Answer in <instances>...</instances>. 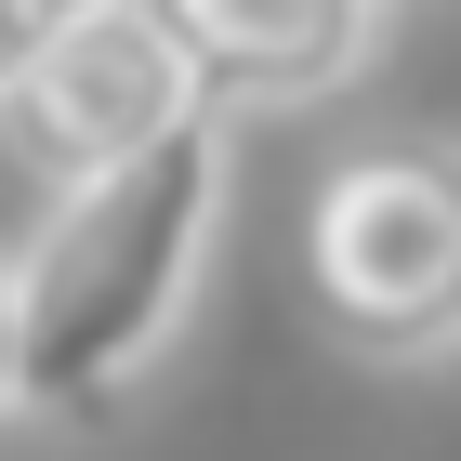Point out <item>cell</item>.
<instances>
[{"instance_id": "6da1fadb", "label": "cell", "mask_w": 461, "mask_h": 461, "mask_svg": "<svg viewBox=\"0 0 461 461\" xmlns=\"http://www.w3.org/2000/svg\"><path fill=\"white\" fill-rule=\"evenodd\" d=\"M224 106H185L158 145L79 172L40 212L27 264H14V422L106 435L145 395V369L172 356V330L198 317L224 238Z\"/></svg>"}, {"instance_id": "7a4b0ae2", "label": "cell", "mask_w": 461, "mask_h": 461, "mask_svg": "<svg viewBox=\"0 0 461 461\" xmlns=\"http://www.w3.org/2000/svg\"><path fill=\"white\" fill-rule=\"evenodd\" d=\"M303 303L369 369L461 356V145L448 132H369L317 172V198H303Z\"/></svg>"}, {"instance_id": "3957f363", "label": "cell", "mask_w": 461, "mask_h": 461, "mask_svg": "<svg viewBox=\"0 0 461 461\" xmlns=\"http://www.w3.org/2000/svg\"><path fill=\"white\" fill-rule=\"evenodd\" d=\"M0 106L27 119L40 172H106V158H132V145H158L185 106H198V79H185V53L158 27H145V0H93V14H67L53 27V53H40Z\"/></svg>"}, {"instance_id": "277c9868", "label": "cell", "mask_w": 461, "mask_h": 461, "mask_svg": "<svg viewBox=\"0 0 461 461\" xmlns=\"http://www.w3.org/2000/svg\"><path fill=\"white\" fill-rule=\"evenodd\" d=\"M145 27L185 53L198 106H317L369 67V0H145Z\"/></svg>"}, {"instance_id": "5b68a950", "label": "cell", "mask_w": 461, "mask_h": 461, "mask_svg": "<svg viewBox=\"0 0 461 461\" xmlns=\"http://www.w3.org/2000/svg\"><path fill=\"white\" fill-rule=\"evenodd\" d=\"M67 14H93V0H0V93L53 53V27H67Z\"/></svg>"}, {"instance_id": "8992f818", "label": "cell", "mask_w": 461, "mask_h": 461, "mask_svg": "<svg viewBox=\"0 0 461 461\" xmlns=\"http://www.w3.org/2000/svg\"><path fill=\"white\" fill-rule=\"evenodd\" d=\"M0 422H14V264H0Z\"/></svg>"}, {"instance_id": "52a82bcc", "label": "cell", "mask_w": 461, "mask_h": 461, "mask_svg": "<svg viewBox=\"0 0 461 461\" xmlns=\"http://www.w3.org/2000/svg\"><path fill=\"white\" fill-rule=\"evenodd\" d=\"M369 14H395V0H369Z\"/></svg>"}]
</instances>
